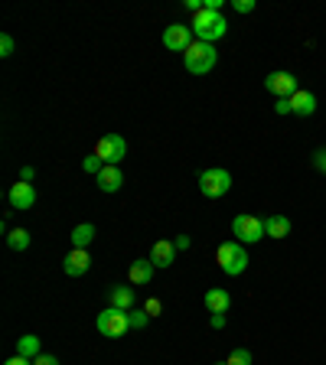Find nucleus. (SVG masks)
<instances>
[{
	"label": "nucleus",
	"instance_id": "1",
	"mask_svg": "<svg viewBox=\"0 0 326 365\" xmlns=\"http://www.w3.org/2000/svg\"><path fill=\"white\" fill-rule=\"evenodd\" d=\"M193 33H196V39H202V43H219V39L228 33V20L222 16V10H202L193 16Z\"/></svg>",
	"mask_w": 326,
	"mask_h": 365
},
{
	"label": "nucleus",
	"instance_id": "35",
	"mask_svg": "<svg viewBox=\"0 0 326 365\" xmlns=\"http://www.w3.org/2000/svg\"><path fill=\"white\" fill-rule=\"evenodd\" d=\"M215 365H228V362H215Z\"/></svg>",
	"mask_w": 326,
	"mask_h": 365
},
{
	"label": "nucleus",
	"instance_id": "11",
	"mask_svg": "<svg viewBox=\"0 0 326 365\" xmlns=\"http://www.w3.org/2000/svg\"><path fill=\"white\" fill-rule=\"evenodd\" d=\"M88 267H91V254H88V248H72V252L65 254L63 271H65L69 277H82V274H88Z\"/></svg>",
	"mask_w": 326,
	"mask_h": 365
},
{
	"label": "nucleus",
	"instance_id": "24",
	"mask_svg": "<svg viewBox=\"0 0 326 365\" xmlns=\"http://www.w3.org/2000/svg\"><path fill=\"white\" fill-rule=\"evenodd\" d=\"M127 313H131V329H144L147 327V320H151L147 310H127Z\"/></svg>",
	"mask_w": 326,
	"mask_h": 365
},
{
	"label": "nucleus",
	"instance_id": "22",
	"mask_svg": "<svg viewBox=\"0 0 326 365\" xmlns=\"http://www.w3.org/2000/svg\"><path fill=\"white\" fill-rule=\"evenodd\" d=\"M82 170H85V173H91V177H98L101 170H105V164H101L98 153H91V157H85V160H82Z\"/></svg>",
	"mask_w": 326,
	"mask_h": 365
},
{
	"label": "nucleus",
	"instance_id": "26",
	"mask_svg": "<svg viewBox=\"0 0 326 365\" xmlns=\"http://www.w3.org/2000/svg\"><path fill=\"white\" fill-rule=\"evenodd\" d=\"M144 310H147V313H151V316H160V313H163V303L157 300V297H151V300L144 303Z\"/></svg>",
	"mask_w": 326,
	"mask_h": 365
},
{
	"label": "nucleus",
	"instance_id": "28",
	"mask_svg": "<svg viewBox=\"0 0 326 365\" xmlns=\"http://www.w3.org/2000/svg\"><path fill=\"white\" fill-rule=\"evenodd\" d=\"M314 166L320 170V173H326V147H323V151H316V153H314Z\"/></svg>",
	"mask_w": 326,
	"mask_h": 365
},
{
	"label": "nucleus",
	"instance_id": "16",
	"mask_svg": "<svg viewBox=\"0 0 326 365\" xmlns=\"http://www.w3.org/2000/svg\"><path fill=\"white\" fill-rule=\"evenodd\" d=\"M290 111L294 114H301V118H310V114L316 111V98L310 95V91H294L290 95Z\"/></svg>",
	"mask_w": 326,
	"mask_h": 365
},
{
	"label": "nucleus",
	"instance_id": "19",
	"mask_svg": "<svg viewBox=\"0 0 326 365\" xmlns=\"http://www.w3.org/2000/svg\"><path fill=\"white\" fill-rule=\"evenodd\" d=\"M95 235H98V232H95V225H91V222L76 225V228H72V248H88V245L95 241Z\"/></svg>",
	"mask_w": 326,
	"mask_h": 365
},
{
	"label": "nucleus",
	"instance_id": "12",
	"mask_svg": "<svg viewBox=\"0 0 326 365\" xmlns=\"http://www.w3.org/2000/svg\"><path fill=\"white\" fill-rule=\"evenodd\" d=\"M202 303H206V310H209V313H228V307H232V297H228V290L213 287V290H206Z\"/></svg>",
	"mask_w": 326,
	"mask_h": 365
},
{
	"label": "nucleus",
	"instance_id": "9",
	"mask_svg": "<svg viewBox=\"0 0 326 365\" xmlns=\"http://www.w3.org/2000/svg\"><path fill=\"white\" fill-rule=\"evenodd\" d=\"M7 202H10V209H20V212H26V209H33L36 206V189H33V183H13L10 192H7Z\"/></svg>",
	"mask_w": 326,
	"mask_h": 365
},
{
	"label": "nucleus",
	"instance_id": "32",
	"mask_svg": "<svg viewBox=\"0 0 326 365\" xmlns=\"http://www.w3.org/2000/svg\"><path fill=\"white\" fill-rule=\"evenodd\" d=\"M33 177H36L33 166H23V170H20V179H23V183H33Z\"/></svg>",
	"mask_w": 326,
	"mask_h": 365
},
{
	"label": "nucleus",
	"instance_id": "15",
	"mask_svg": "<svg viewBox=\"0 0 326 365\" xmlns=\"http://www.w3.org/2000/svg\"><path fill=\"white\" fill-rule=\"evenodd\" d=\"M264 235H268V239H287L290 235V219L287 215H268V219H264Z\"/></svg>",
	"mask_w": 326,
	"mask_h": 365
},
{
	"label": "nucleus",
	"instance_id": "20",
	"mask_svg": "<svg viewBox=\"0 0 326 365\" xmlns=\"http://www.w3.org/2000/svg\"><path fill=\"white\" fill-rule=\"evenodd\" d=\"M111 307H118V310H134V290L111 287Z\"/></svg>",
	"mask_w": 326,
	"mask_h": 365
},
{
	"label": "nucleus",
	"instance_id": "3",
	"mask_svg": "<svg viewBox=\"0 0 326 365\" xmlns=\"http://www.w3.org/2000/svg\"><path fill=\"white\" fill-rule=\"evenodd\" d=\"M215 261L222 267V274L239 277V274H245V267H248V252H245L241 241H222L219 252H215Z\"/></svg>",
	"mask_w": 326,
	"mask_h": 365
},
{
	"label": "nucleus",
	"instance_id": "4",
	"mask_svg": "<svg viewBox=\"0 0 326 365\" xmlns=\"http://www.w3.org/2000/svg\"><path fill=\"white\" fill-rule=\"evenodd\" d=\"M199 189L206 199H222L228 189H232V173L226 166H213V170H202L199 173Z\"/></svg>",
	"mask_w": 326,
	"mask_h": 365
},
{
	"label": "nucleus",
	"instance_id": "30",
	"mask_svg": "<svg viewBox=\"0 0 326 365\" xmlns=\"http://www.w3.org/2000/svg\"><path fill=\"white\" fill-rule=\"evenodd\" d=\"M33 365H59V359H56V355H36V359H33Z\"/></svg>",
	"mask_w": 326,
	"mask_h": 365
},
{
	"label": "nucleus",
	"instance_id": "21",
	"mask_svg": "<svg viewBox=\"0 0 326 365\" xmlns=\"http://www.w3.org/2000/svg\"><path fill=\"white\" fill-rule=\"evenodd\" d=\"M7 248L10 252H26L30 248V232L26 228H10L7 232Z\"/></svg>",
	"mask_w": 326,
	"mask_h": 365
},
{
	"label": "nucleus",
	"instance_id": "27",
	"mask_svg": "<svg viewBox=\"0 0 326 365\" xmlns=\"http://www.w3.org/2000/svg\"><path fill=\"white\" fill-rule=\"evenodd\" d=\"M232 10L251 13V10H254V0H232Z\"/></svg>",
	"mask_w": 326,
	"mask_h": 365
},
{
	"label": "nucleus",
	"instance_id": "17",
	"mask_svg": "<svg viewBox=\"0 0 326 365\" xmlns=\"http://www.w3.org/2000/svg\"><path fill=\"white\" fill-rule=\"evenodd\" d=\"M153 261L151 258H138V261H131V271H127V277H131V284H151L153 277Z\"/></svg>",
	"mask_w": 326,
	"mask_h": 365
},
{
	"label": "nucleus",
	"instance_id": "13",
	"mask_svg": "<svg viewBox=\"0 0 326 365\" xmlns=\"http://www.w3.org/2000/svg\"><path fill=\"white\" fill-rule=\"evenodd\" d=\"M124 186V173H121V166H105L98 173V189L101 192H118V189Z\"/></svg>",
	"mask_w": 326,
	"mask_h": 365
},
{
	"label": "nucleus",
	"instance_id": "7",
	"mask_svg": "<svg viewBox=\"0 0 326 365\" xmlns=\"http://www.w3.org/2000/svg\"><path fill=\"white\" fill-rule=\"evenodd\" d=\"M95 153L101 157L105 166H121V160L127 157V140L121 137V134H105V137H98V144H95Z\"/></svg>",
	"mask_w": 326,
	"mask_h": 365
},
{
	"label": "nucleus",
	"instance_id": "29",
	"mask_svg": "<svg viewBox=\"0 0 326 365\" xmlns=\"http://www.w3.org/2000/svg\"><path fill=\"white\" fill-rule=\"evenodd\" d=\"M274 114H294V111H290V98H277Z\"/></svg>",
	"mask_w": 326,
	"mask_h": 365
},
{
	"label": "nucleus",
	"instance_id": "31",
	"mask_svg": "<svg viewBox=\"0 0 326 365\" xmlns=\"http://www.w3.org/2000/svg\"><path fill=\"white\" fill-rule=\"evenodd\" d=\"M173 245H176V252H186L189 245H193V239H189V235H176Z\"/></svg>",
	"mask_w": 326,
	"mask_h": 365
},
{
	"label": "nucleus",
	"instance_id": "34",
	"mask_svg": "<svg viewBox=\"0 0 326 365\" xmlns=\"http://www.w3.org/2000/svg\"><path fill=\"white\" fill-rule=\"evenodd\" d=\"M3 365H33V359H23V355H13V359H7Z\"/></svg>",
	"mask_w": 326,
	"mask_h": 365
},
{
	"label": "nucleus",
	"instance_id": "33",
	"mask_svg": "<svg viewBox=\"0 0 326 365\" xmlns=\"http://www.w3.org/2000/svg\"><path fill=\"white\" fill-rule=\"evenodd\" d=\"M209 323H213V329H222V327H226V313H213Z\"/></svg>",
	"mask_w": 326,
	"mask_h": 365
},
{
	"label": "nucleus",
	"instance_id": "18",
	"mask_svg": "<svg viewBox=\"0 0 326 365\" xmlns=\"http://www.w3.org/2000/svg\"><path fill=\"white\" fill-rule=\"evenodd\" d=\"M17 355H23V359H36V355H43L39 336H33V333L20 336V340H17Z\"/></svg>",
	"mask_w": 326,
	"mask_h": 365
},
{
	"label": "nucleus",
	"instance_id": "6",
	"mask_svg": "<svg viewBox=\"0 0 326 365\" xmlns=\"http://www.w3.org/2000/svg\"><path fill=\"white\" fill-rule=\"evenodd\" d=\"M127 329H131V313L127 310H118V307H108L98 313V333L108 336V340H121Z\"/></svg>",
	"mask_w": 326,
	"mask_h": 365
},
{
	"label": "nucleus",
	"instance_id": "23",
	"mask_svg": "<svg viewBox=\"0 0 326 365\" xmlns=\"http://www.w3.org/2000/svg\"><path fill=\"white\" fill-rule=\"evenodd\" d=\"M251 362H254L251 349H235V353L228 355V365H251Z\"/></svg>",
	"mask_w": 326,
	"mask_h": 365
},
{
	"label": "nucleus",
	"instance_id": "5",
	"mask_svg": "<svg viewBox=\"0 0 326 365\" xmlns=\"http://www.w3.org/2000/svg\"><path fill=\"white\" fill-rule=\"evenodd\" d=\"M232 235H235V241H241V245H258L261 239H268V235H264V219L248 215V212L235 215V219H232Z\"/></svg>",
	"mask_w": 326,
	"mask_h": 365
},
{
	"label": "nucleus",
	"instance_id": "2",
	"mask_svg": "<svg viewBox=\"0 0 326 365\" xmlns=\"http://www.w3.org/2000/svg\"><path fill=\"white\" fill-rule=\"evenodd\" d=\"M215 59H219L215 46H213V43H202V39H196V43L183 52V63H186L189 76H206V72H213Z\"/></svg>",
	"mask_w": 326,
	"mask_h": 365
},
{
	"label": "nucleus",
	"instance_id": "10",
	"mask_svg": "<svg viewBox=\"0 0 326 365\" xmlns=\"http://www.w3.org/2000/svg\"><path fill=\"white\" fill-rule=\"evenodd\" d=\"M264 89L271 91L274 98H290L294 91H301L297 89V78L290 76V72H271V76L264 78Z\"/></svg>",
	"mask_w": 326,
	"mask_h": 365
},
{
	"label": "nucleus",
	"instance_id": "8",
	"mask_svg": "<svg viewBox=\"0 0 326 365\" xmlns=\"http://www.w3.org/2000/svg\"><path fill=\"white\" fill-rule=\"evenodd\" d=\"M196 43V33H193V26H183V23H173L163 30V46L170 52H186L189 46Z\"/></svg>",
	"mask_w": 326,
	"mask_h": 365
},
{
	"label": "nucleus",
	"instance_id": "25",
	"mask_svg": "<svg viewBox=\"0 0 326 365\" xmlns=\"http://www.w3.org/2000/svg\"><path fill=\"white\" fill-rule=\"evenodd\" d=\"M13 46H17V43H13V36H10V33H3V36H0V56H3V59H10Z\"/></svg>",
	"mask_w": 326,
	"mask_h": 365
},
{
	"label": "nucleus",
	"instance_id": "14",
	"mask_svg": "<svg viewBox=\"0 0 326 365\" xmlns=\"http://www.w3.org/2000/svg\"><path fill=\"white\" fill-rule=\"evenodd\" d=\"M151 261H153V267H170L176 261V245L173 241H157L153 245V252H151Z\"/></svg>",
	"mask_w": 326,
	"mask_h": 365
}]
</instances>
